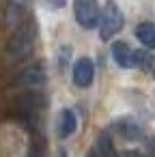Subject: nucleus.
I'll return each instance as SVG.
<instances>
[{"label": "nucleus", "instance_id": "1", "mask_svg": "<svg viewBox=\"0 0 155 157\" xmlns=\"http://www.w3.org/2000/svg\"><path fill=\"white\" fill-rule=\"evenodd\" d=\"M35 39H37V24H35V22H26V24H22V26L15 30V35L11 37L9 45H7L9 56L15 58V60L26 58V56L30 54L33 45H35Z\"/></svg>", "mask_w": 155, "mask_h": 157}, {"label": "nucleus", "instance_id": "2", "mask_svg": "<svg viewBox=\"0 0 155 157\" xmlns=\"http://www.w3.org/2000/svg\"><path fill=\"white\" fill-rule=\"evenodd\" d=\"M123 28V13L118 11V7L114 2H108L101 11V20H99V37L101 39H110L112 35H116Z\"/></svg>", "mask_w": 155, "mask_h": 157}, {"label": "nucleus", "instance_id": "3", "mask_svg": "<svg viewBox=\"0 0 155 157\" xmlns=\"http://www.w3.org/2000/svg\"><path fill=\"white\" fill-rule=\"evenodd\" d=\"M73 11H76V20L82 28H95L99 26V20H101V13L97 9L95 2L91 0H78L73 5Z\"/></svg>", "mask_w": 155, "mask_h": 157}, {"label": "nucleus", "instance_id": "4", "mask_svg": "<svg viewBox=\"0 0 155 157\" xmlns=\"http://www.w3.org/2000/svg\"><path fill=\"white\" fill-rule=\"evenodd\" d=\"M93 78H95V65H93V60L88 56L78 58L76 65H73V82H76V86L84 88V86H88L93 82Z\"/></svg>", "mask_w": 155, "mask_h": 157}, {"label": "nucleus", "instance_id": "5", "mask_svg": "<svg viewBox=\"0 0 155 157\" xmlns=\"http://www.w3.org/2000/svg\"><path fill=\"white\" fill-rule=\"evenodd\" d=\"M131 56H134V50H129V45L125 41H114L112 43V58L118 67H131Z\"/></svg>", "mask_w": 155, "mask_h": 157}, {"label": "nucleus", "instance_id": "6", "mask_svg": "<svg viewBox=\"0 0 155 157\" xmlns=\"http://www.w3.org/2000/svg\"><path fill=\"white\" fill-rule=\"evenodd\" d=\"M76 127H78L76 114L71 110H67V108L60 110V114H58V136L60 138H67V136H71L76 131Z\"/></svg>", "mask_w": 155, "mask_h": 157}, {"label": "nucleus", "instance_id": "7", "mask_svg": "<svg viewBox=\"0 0 155 157\" xmlns=\"http://www.w3.org/2000/svg\"><path fill=\"white\" fill-rule=\"evenodd\" d=\"M43 63H37L35 67H28L22 75H20V82L22 84H28V86H39L45 82V73H43Z\"/></svg>", "mask_w": 155, "mask_h": 157}, {"label": "nucleus", "instance_id": "8", "mask_svg": "<svg viewBox=\"0 0 155 157\" xmlns=\"http://www.w3.org/2000/svg\"><path fill=\"white\" fill-rule=\"evenodd\" d=\"M114 127L127 138V140H142V129L136 121H129V118H121L114 123Z\"/></svg>", "mask_w": 155, "mask_h": 157}, {"label": "nucleus", "instance_id": "9", "mask_svg": "<svg viewBox=\"0 0 155 157\" xmlns=\"http://www.w3.org/2000/svg\"><path fill=\"white\" fill-rule=\"evenodd\" d=\"M136 37L140 39V43L149 50H155V24L151 22H142L136 28Z\"/></svg>", "mask_w": 155, "mask_h": 157}, {"label": "nucleus", "instance_id": "10", "mask_svg": "<svg viewBox=\"0 0 155 157\" xmlns=\"http://www.w3.org/2000/svg\"><path fill=\"white\" fill-rule=\"evenodd\" d=\"M93 151H95L99 157H118V153H116V151H114V146H112V138H110L106 131L97 136Z\"/></svg>", "mask_w": 155, "mask_h": 157}, {"label": "nucleus", "instance_id": "11", "mask_svg": "<svg viewBox=\"0 0 155 157\" xmlns=\"http://www.w3.org/2000/svg\"><path fill=\"white\" fill-rule=\"evenodd\" d=\"M20 105H22L24 110H28V112L39 110V108H43V105H45V95H41V93L33 90V93H28V95L20 97Z\"/></svg>", "mask_w": 155, "mask_h": 157}, {"label": "nucleus", "instance_id": "12", "mask_svg": "<svg viewBox=\"0 0 155 157\" xmlns=\"http://www.w3.org/2000/svg\"><path fill=\"white\" fill-rule=\"evenodd\" d=\"M131 65H136L140 69H151L153 67V54L151 52H144V50H134Z\"/></svg>", "mask_w": 155, "mask_h": 157}, {"label": "nucleus", "instance_id": "13", "mask_svg": "<svg viewBox=\"0 0 155 157\" xmlns=\"http://www.w3.org/2000/svg\"><path fill=\"white\" fill-rule=\"evenodd\" d=\"M26 7L22 5V2H15V5H9V13H7V20L9 22H13V20H17V15L24 11Z\"/></svg>", "mask_w": 155, "mask_h": 157}, {"label": "nucleus", "instance_id": "14", "mask_svg": "<svg viewBox=\"0 0 155 157\" xmlns=\"http://www.w3.org/2000/svg\"><path fill=\"white\" fill-rule=\"evenodd\" d=\"M41 142L39 140H33L30 142V157H41Z\"/></svg>", "mask_w": 155, "mask_h": 157}, {"label": "nucleus", "instance_id": "15", "mask_svg": "<svg viewBox=\"0 0 155 157\" xmlns=\"http://www.w3.org/2000/svg\"><path fill=\"white\" fill-rule=\"evenodd\" d=\"M118 157H142L138 151H123V153H118Z\"/></svg>", "mask_w": 155, "mask_h": 157}, {"label": "nucleus", "instance_id": "16", "mask_svg": "<svg viewBox=\"0 0 155 157\" xmlns=\"http://www.w3.org/2000/svg\"><path fill=\"white\" fill-rule=\"evenodd\" d=\"M58 157H67V153H65V151L60 148V151H58Z\"/></svg>", "mask_w": 155, "mask_h": 157}, {"label": "nucleus", "instance_id": "17", "mask_svg": "<svg viewBox=\"0 0 155 157\" xmlns=\"http://www.w3.org/2000/svg\"><path fill=\"white\" fill-rule=\"evenodd\" d=\"M86 157H99V155H97V153H95V151H91V153H88V155H86Z\"/></svg>", "mask_w": 155, "mask_h": 157}]
</instances>
